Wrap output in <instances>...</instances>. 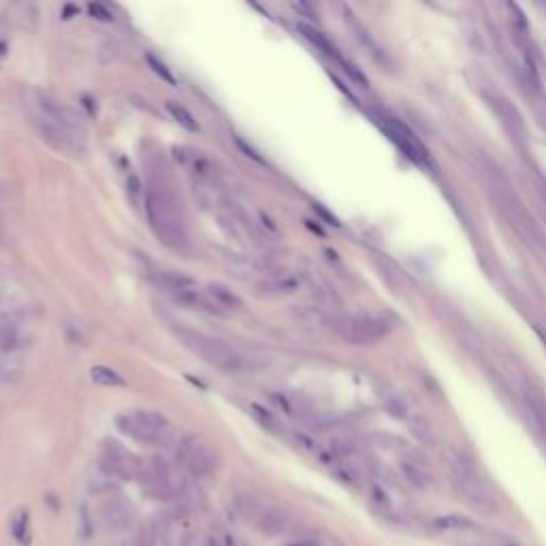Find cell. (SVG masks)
I'll list each match as a JSON object with an SVG mask.
<instances>
[{
	"instance_id": "ba28073f",
	"label": "cell",
	"mask_w": 546,
	"mask_h": 546,
	"mask_svg": "<svg viewBox=\"0 0 546 546\" xmlns=\"http://www.w3.org/2000/svg\"><path fill=\"white\" fill-rule=\"evenodd\" d=\"M237 510L243 519H248L256 529L265 536H280L288 529L291 525V517H288V512L278 508V506H265L261 501H256L254 497L250 495H243L237 499Z\"/></svg>"
},
{
	"instance_id": "5b68a950",
	"label": "cell",
	"mask_w": 546,
	"mask_h": 546,
	"mask_svg": "<svg viewBox=\"0 0 546 546\" xmlns=\"http://www.w3.org/2000/svg\"><path fill=\"white\" fill-rule=\"evenodd\" d=\"M32 339V325L24 314H5L0 318V365L7 371L19 363Z\"/></svg>"
},
{
	"instance_id": "d6986e66",
	"label": "cell",
	"mask_w": 546,
	"mask_h": 546,
	"mask_svg": "<svg viewBox=\"0 0 546 546\" xmlns=\"http://www.w3.org/2000/svg\"><path fill=\"white\" fill-rule=\"evenodd\" d=\"M11 531H13V536H15L22 544H28V512H26V510H19L17 515L13 517V521H11Z\"/></svg>"
},
{
	"instance_id": "e0dca14e",
	"label": "cell",
	"mask_w": 546,
	"mask_h": 546,
	"mask_svg": "<svg viewBox=\"0 0 546 546\" xmlns=\"http://www.w3.org/2000/svg\"><path fill=\"white\" fill-rule=\"evenodd\" d=\"M167 111L173 115V120H175L179 126L186 128V131H190V133H197V131H199V124H197L195 115H192L184 105H179V103H175V101H167Z\"/></svg>"
},
{
	"instance_id": "ac0fdd59",
	"label": "cell",
	"mask_w": 546,
	"mask_h": 546,
	"mask_svg": "<svg viewBox=\"0 0 546 546\" xmlns=\"http://www.w3.org/2000/svg\"><path fill=\"white\" fill-rule=\"evenodd\" d=\"M160 538H163V527H160L156 521H147L145 525H141L135 546H158Z\"/></svg>"
},
{
	"instance_id": "8992f818",
	"label": "cell",
	"mask_w": 546,
	"mask_h": 546,
	"mask_svg": "<svg viewBox=\"0 0 546 546\" xmlns=\"http://www.w3.org/2000/svg\"><path fill=\"white\" fill-rule=\"evenodd\" d=\"M139 478H143L145 489L158 499H175L184 491L182 472L171 461H167L163 457L150 459L143 465Z\"/></svg>"
},
{
	"instance_id": "8fae6325",
	"label": "cell",
	"mask_w": 546,
	"mask_h": 546,
	"mask_svg": "<svg viewBox=\"0 0 546 546\" xmlns=\"http://www.w3.org/2000/svg\"><path fill=\"white\" fill-rule=\"evenodd\" d=\"M99 519L103 523L105 529L109 531H122L126 529L128 525L133 523L135 519V510L131 506V501H126L124 497H118V495H111L107 497L101 508H99Z\"/></svg>"
},
{
	"instance_id": "9a60e30c",
	"label": "cell",
	"mask_w": 546,
	"mask_h": 546,
	"mask_svg": "<svg viewBox=\"0 0 546 546\" xmlns=\"http://www.w3.org/2000/svg\"><path fill=\"white\" fill-rule=\"evenodd\" d=\"M301 280L295 275V273H275L271 278H267L259 288L263 295H288V293H295L299 288Z\"/></svg>"
},
{
	"instance_id": "7a4b0ae2",
	"label": "cell",
	"mask_w": 546,
	"mask_h": 546,
	"mask_svg": "<svg viewBox=\"0 0 546 546\" xmlns=\"http://www.w3.org/2000/svg\"><path fill=\"white\" fill-rule=\"evenodd\" d=\"M145 214L150 227L156 237L173 250H184L188 246L186 220L182 216V207L173 190L163 182H152L145 190Z\"/></svg>"
},
{
	"instance_id": "cb8c5ba5",
	"label": "cell",
	"mask_w": 546,
	"mask_h": 546,
	"mask_svg": "<svg viewBox=\"0 0 546 546\" xmlns=\"http://www.w3.org/2000/svg\"><path fill=\"white\" fill-rule=\"evenodd\" d=\"M3 237H5V218L0 216V243H3Z\"/></svg>"
},
{
	"instance_id": "5bb4252c",
	"label": "cell",
	"mask_w": 546,
	"mask_h": 546,
	"mask_svg": "<svg viewBox=\"0 0 546 546\" xmlns=\"http://www.w3.org/2000/svg\"><path fill=\"white\" fill-rule=\"evenodd\" d=\"M156 282L165 288V291L173 293L177 299L190 295V293H197V280L195 278H190L188 273L184 271H158L156 273Z\"/></svg>"
},
{
	"instance_id": "44dd1931",
	"label": "cell",
	"mask_w": 546,
	"mask_h": 546,
	"mask_svg": "<svg viewBox=\"0 0 546 546\" xmlns=\"http://www.w3.org/2000/svg\"><path fill=\"white\" fill-rule=\"evenodd\" d=\"M90 11H92V15H99V19H105V22H109L113 15L105 9V7H101V5H90Z\"/></svg>"
},
{
	"instance_id": "ffe728a7",
	"label": "cell",
	"mask_w": 546,
	"mask_h": 546,
	"mask_svg": "<svg viewBox=\"0 0 546 546\" xmlns=\"http://www.w3.org/2000/svg\"><path fill=\"white\" fill-rule=\"evenodd\" d=\"M145 60H147V64H150V69H152L158 77H163V81L175 86V75L169 71V67H167L165 62H160L154 54H145Z\"/></svg>"
},
{
	"instance_id": "2e32d148",
	"label": "cell",
	"mask_w": 546,
	"mask_h": 546,
	"mask_svg": "<svg viewBox=\"0 0 546 546\" xmlns=\"http://www.w3.org/2000/svg\"><path fill=\"white\" fill-rule=\"evenodd\" d=\"M90 378L92 382L101 384V387H107V389H118V387H124L126 380L120 371L107 367V365H94L90 367Z\"/></svg>"
},
{
	"instance_id": "d4e9b609",
	"label": "cell",
	"mask_w": 546,
	"mask_h": 546,
	"mask_svg": "<svg viewBox=\"0 0 546 546\" xmlns=\"http://www.w3.org/2000/svg\"><path fill=\"white\" fill-rule=\"evenodd\" d=\"M182 546H192V544H190V540H186V542H184Z\"/></svg>"
},
{
	"instance_id": "7402d4cb",
	"label": "cell",
	"mask_w": 546,
	"mask_h": 546,
	"mask_svg": "<svg viewBox=\"0 0 546 546\" xmlns=\"http://www.w3.org/2000/svg\"><path fill=\"white\" fill-rule=\"evenodd\" d=\"M286 546H320V542L316 538H299V540L286 544Z\"/></svg>"
},
{
	"instance_id": "3957f363",
	"label": "cell",
	"mask_w": 546,
	"mask_h": 546,
	"mask_svg": "<svg viewBox=\"0 0 546 546\" xmlns=\"http://www.w3.org/2000/svg\"><path fill=\"white\" fill-rule=\"evenodd\" d=\"M177 337L190 352H195V355L201 357L207 365H211V367H216L220 371L241 374V371L256 369L254 359L246 357L243 352H239L237 348L224 344V342H220V339H216L211 335H205V333L195 331V329L179 327L177 329Z\"/></svg>"
},
{
	"instance_id": "4fadbf2b",
	"label": "cell",
	"mask_w": 546,
	"mask_h": 546,
	"mask_svg": "<svg viewBox=\"0 0 546 546\" xmlns=\"http://www.w3.org/2000/svg\"><path fill=\"white\" fill-rule=\"evenodd\" d=\"M205 297L207 301L211 303V310L214 314H233V312H239L243 307V301L241 297L231 291V288L227 284H222V282H211L205 286Z\"/></svg>"
},
{
	"instance_id": "9c48e42d",
	"label": "cell",
	"mask_w": 546,
	"mask_h": 546,
	"mask_svg": "<svg viewBox=\"0 0 546 546\" xmlns=\"http://www.w3.org/2000/svg\"><path fill=\"white\" fill-rule=\"evenodd\" d=\"M101 465L105 467L107 474L111 476H118V478H137L141 476V469H143V463L124 448L120 442L115 440H107L103 444V451H101Z\"/></svg>"
},
{
	"instance_id": "52a82bcc",
	"label": "cell",
	"mask_w": 546,
	"mask_h": 546,
	"mask_svg": "<svg viewBox=\"0 0 546 546\" xmlns=\"http://www.w3.org/2000/svg\"><path fill=\"white\" fill-rule=\"evenodd\" d=\"M177 463L188 474L205 478L211 476L218 467V455L209 442L197 433H188L177 444Z\"/></svg>"
},
{
	"instance_id": "603a6c76",
	"label": "cell",
	"mask_w": 546,
	"mask_h": 546,
	"mask_svg": "<svg viewBox=\"0 0 546 546\" xmlns=\"http://www.w3.org/2000/svg\"><path fill=\"white\" fill-rule=\"evenodd\" d=\"M9 54V43L5 39H0V62H3Z\"/></svg>"
},
{
	"instance_id": "7c38bea8",
	"label": "cell",
	"mask_w": 546,
	"mask_h": 546,
	"mask_svg": "<svg viewBox=\"0 0 546 546\" xmlns=\"http://www.w3.org/2000/svg\"><path fill=\"white\" fill-rule=\"evenodd\" d=\"M382 126H384V131L389 133V137L412 158L416 160V163H427V150L423 147V143L414 137L412 131H408V128L397 120V118H384L382 120Z\"/></svg>"
},
{
	"instance_id": "277c9868",
	"label": "cell",
	"mask_w": 546,
	"mask_h": 546,
	"mask_svg": "<svg viewBox=\"0 0 546 546\" xmlns=\"http://www.w3.org/2000/svg\"><path fill=\"white\" fill-rule=\"evenodd\" d=\"M115 423L124 435H128L139 444H147V446L165 444L173 435L171 421L165 414L154 412V410H135V412L120 414Z\"/></svg>"
},
{
	"instance_id": "6da1fadb",
	"label": "cell",
	"mask_w": 546,
	"mask_h": 546,
	"mask_svg": "<svg viewBox=\"0 0 546 546\" xmlns=\"http://www.w3.org/2000/svg\"><path fill=\"white\" fill-rule=\"evenodd\" d=\"M35 111H32V124H35L39 137L49 143L58 152H67L77 156V152L86 150V126L77 111L67 107L56 96L37 92L35 94Z\"/></svg>"
},
{
	"instance_id": "30bf717a",
	"label": "cell",
	"mask_w": 546,
	"mask_h": 546,
	"mask_svg": "<svg viewBox=\"0 0 546 546\" xmlns=\"http://www.w3.org/2000/svg\"><path fill=\"white\" fill-rule=\"evenodd\" d=\"M389 329L391 327L387 320L374 318V316H352V318L342 320V325H339V333L352 344L378 342L389 333Z\"/></svg>"
}]
</instances>
